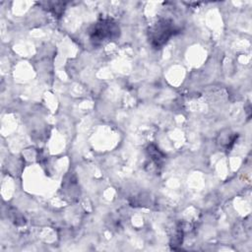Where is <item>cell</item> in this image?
Wrapping results in <instances>:
<instances>
[{
    "mask_svg": "<svg viewBox=\"0 0 252 252\" xmlns=\"http://www.w3.org/2000/svg\"><path fill=\"white\" fill-rule=\"evenodd\" d=\"M119 35V28L110 19H102L90 30V37L94 43L110 40Z\"/></svg>",
    "mask_w": 252,
    "mask_h": 252,
    "instance_id": "cell-1",
    "label": "cell"
},
{
    "mask_svg": "<svg viewBox=\"0 0 252 252\" xmlns=\"http://www.w3.org/2000/svg\"><path fill=\"white\" fill-rule=\"evenodd\" d=\"M176 32L174 24L169 20H161L157 23L149 32L151 44L155 48L161 47Z\"/></svg>",
    "mask_w": 252,
    "mask_h": 252,
    "instance_id": "cell-2",
    "label": "cell"
},
{
    "mask_svg": "<svg viewBox=\"0 0 252 252\" xmlns=\"http://www.w3.org/2000/svg\"><path fill=\"white\" fill-rule=\"evenodd\" d=\"M148 151H149L150 156L152 157V158L155 160L156 163H159L160 160L163 158V155L159 152V150H158L157 147L151 145V146L149 147V150H148Z\"/></svg>",
    "mask_w": 252,
    "mask_h": 252,
    "instance_id": "cell-3",
    "label": "cell"
}]
</instances>
